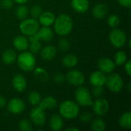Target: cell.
I'll return each instance as SVG.
<instances>
[{"mask_svg":"<svg viewBox=\"0 0 131 131\" xmlns=\"http://www.w3.org/2000/svg\"><path fill=\"white\" fill-rule=\"evenodd\" d=\"M45 111L39 106L34 107L29 114L31 123L37 127H43L46 121V114Z\"/></svg>","mask_w":131,"mask_h":131,"instance_id":"cell-8","label":"cell"},{"mask_svg":"<svg viewBox=\"0 0 131 131\" xmlns=\"http://www.w3.org/2000/svg\"><path fill=\"white\" fill-rule=\"evenodd\" d=\"M91 129L94 131H104L106 129V123L101 118H96L91 124Z\"/></svg>","mask_w":131,"mask_h":131,"instance_id":"cell-30","label":"cell"},{"mask_svg":"<svg viewBox=\"0 0 131 131\" xmlns=\"http://www.w3.org/2000/svg\"><path fill=\"white\" fill-rule=\"evenodd\" d=\"M13 4H14L13 0H2L1 1V5L5 10L11 9L13 6Z\"/></svg>","mask_w":131,"mask_h":131,"instance_id":"cell-39","label":"cell"},{"mask_svg":"<svg viewBox=\"0 0 131 131\" xmlns=\"http://www.w3.org/2000/svg\"><path fill=\"white\" fill-rule=\"evenodd\" d=\"M60 115L66 120H73L80 114V107L76 101L66 100L61 102L58 107Z\"/></svg>","mask_w":131,"mask_h":131,"instance_id":"cell-2","label":"cell"},{"mask_svg":"<svg viewBox=\"0 0 131 131\" xmlns=\"http://www.w3.org/2000/svg\"><path fill=\"white\" fill-rule=\"evenodd\" d=\"M17 58L16 52L15 50L8 48L5 50L2 54V60L5 64H13Z\"/></svg>","mask_w":131,"mask_h":131,"instance_id":"cell-23","label":"cell"},{"mask_svg":"<svg viewBox=\"0 0 131 131\" xmlns=\"http://www.w3.org/2000/svg\"><path fill=\"white\" fill-rule=\"evenodd\" d=\"M109 41L114 48H121L127 44V36L122 29L114 28L109 33Z\"/></svg>","mask_w":131,"mask_h":131,"instance_id":"cell-5","label":"cell"},{"mask_svg":"<svg viewBox=\"0 0 131 131\" xmlns=\"http://www.w3.org/2000/svg\"><path fill=\"white\" fill-rule=\"evenodd\" d=\"M127 61V54L124 51H117L114 55V61L116 65L121 66L124 64V63Z\"/></svg>","mask_w":131,"mask_h":131,"instance_id":"cell-29","label":"cell"},{"mask_svg":"<svg viewBox=\"0 0 131 131\" xmlns=\"http://www.w3.org/2000/svg\"><path fill=\"white\" fill-rule=\"evenodd\" d=\"M65 80L73 86H81L85 81L84 74L79 70H71L65 75Z\"/></svg>","mask_w":131,"mask_h":131,"instance_id":"cell-9","label":"cell"},{"mask_svg":"<svg viewBox=\"0 0 131 131\" xmlns=\"http://www.w3.org/2000/svg\"><path fill=\"white\" fill-rule=\"evenodd\" d=\"M54 31L60 36H67L72 31L73 20L68 14H61L53 23Z\"/></svg>","mask_w":131,"mask_h":131,"instance_id":"cell-1","label":"cell"},{"mask_svg":"<svg viewBox=\"0 0 131 131\" xmlns=\"http://www.w3.org/2000/svg\"><path fill=\"white\" fill-rule=\"evenodd\" d=\"M107 21L108 25L111 28H117L120 25L121 19H120V18L117 15H111L107 18Z\"/></svg>","mask_w":131,"mask_h":131,"instance_id":"cell-33","label":"cell"},{"mask_svg":"<svg viewBox=\"0 0 131 131\" xmlns=\"http://www.w3.org/2000/svg\"><path fill=\"white\" fill-rule=\"evenodd\" d=\"M92 114L90 112L84 111L79 115V120L82 123H88L92 121Z\"/></svg>","mask_w":131,"mask_h":131,"instance_id":"cell-37","label":"cell"},{"mask_svg":"<svg viewBox=\"0 0 131 131\" xmlns=\"http://www.w3.org/2000/svg\"><path fill=\"white\" fill-rule=\"evenodd\" d=\"M78 63V58L76 55L72 54H66L62 58V64L65 68H74Z\"/></svg>","mask_w":131,"mask_h":131,"instance_id":"cell-24","label":"cell"},{"mask_svg":"<svg viewBox=\"0 0 131 131\" xmlns=\"http://www.w3.org/2000/svg\"><path fill=\"white\" fill-rule=\"evenodd\" d=\"M71 48V45L69 41L67 38H62L59 40L58 41V48L63 51V52H67Z\"/></svg>","mask_w":131,"mask_h":131,"instance_id":"cell-35","label":"cell"},{"mask_svg":"<svg viewBox=\"0 0 131 131\" xmlns=\"http://www.w3.org/2000/svg\"><path fill=\"white\" fill-rule=\"evenodd\" d=\"M117 2L123 7L130 8L131 6V0H117Z\"/></svg>","mask_w":131,"mask_h":131,"instance_id":"cell-41","label":"cell"},{"mask_svg":"<svg viewBox=\"0 0 131 131\" xmlns=\"http://www.w3.org/2000/svg\"><path fill=\"white\" fill-rule=\"evenodd\" d=\"M53 80H54V81L55 84H62V83L64 82V81H65V75H64V74L60 73V72L56 73L54 75Z\"/></svg>","mask_w":131,"mask_h":131,"instance_id":"cell-38","label":"cell"},{"mask_svg":"<svg viewBox=\"0 0 131 131\" xmlns=\"http://www.w3.org/2000/svg\"><path fill=\"white\" fill-rule=\"evenodd\" d=\"M41 13H42V8L38 5H35L31 6V8L29 10V14L31 17L35 19L38 18V17L41 15Z\"/></svg>","mask_w":131,"mask_h":131,"instance_id":"cell-34","label":"cell"},{"mask_svg":"<svg viewBox=\"0 0 131 131\" xmlns=\"http://www.w3.org/2000/svg\"><path fill=\"white\" fill-rule=\"evenodd\" d=\"M7 105V101L6 99L0 95V108H4Z\"/></svg>","mask_w":131,"mask_h":131,"instance_id":"cell-42","label":"cell"},{"mask_svg":"<svg viewBox=\"0 0 131 131\" xmlns=\"http://www.w3.org/2000/svg\"><path fill=\"white\" fill-rule=\"evenodd\" d=\"M107 76L101 71H95L90 75L89 81L91 84L94 86H104L106 83Z\"/></svg>","mask_w":131,"mask_h":131,"instance_id":"cell-14","label":"cell"},{"mask_svg":"<svg viewBox=\"0 0 131 131\" xmlns=\"http://www.w3.org/2000/svg\"><path fill=\"white\" fill-rule=\"evenodd\" d=\"M105 85L111 92L118 93L124 88V81L120 74L116 73H111V74L107 77Z\"/></svg>","mask_w":131,"mask_h":131,"instance_id":"cell-7","label":"cell"},{"mask_svg":"<svg viewBox=\"0 0 131 131\" xmlns=\"http://www.w3.org/2000/svg\"><path fill=\"white\" fill-rule=\"evenodd\" d=\"M49 127L54 131L61 130L64 127L63 117L59 114H54L49 120Z\"/></svg>","mask_w":131,"mask_h":131,"instance_id":"cell-20","label":"cell"},{"mask_svg":"<svg viewBox=\"0 0 131 131\" xmlns=\"http://www.w3.org/2000/svg\"><path fill=\"white\" fill-rule=\"evenodd\" d=\"M37 34L39 37L40 41H43L45 42L52 41L54 38V31L49 26H42L41 28H39Z\"/></svg>","mask_w":131,"mask_h":131,"instance_id":"cell-17","label":"cell"},{"mask_svg":"<svg viewBox=\"0 0 131 131\" xmlns=\"http://www.w3.org/2000/svg\"><path fill=\"white\" fill-rule=\"evenodd\" d=\"M55 15L51 12H42L41 15L38 17V22L42 26H51L55 20Z\"/></svg>","mask_w":131,"mask_h":131,"instance_id":"cell-18","label":"cell"},{"mask_svg":"<svg viewBox=\"0 0 131 131\" xmlns=\"http://www.w3.org/2000/svg\"><path fill=\"white\" fill-rule=\"evenodd\" d=\"M1 8H2V5H1V1H0V10H1Z\"/></svg>","mask_w":131,"mask_h":131,"instance_id":"cell-45","label":"cell"},{"mask_svg":"<svg viewBox=\"0 0 131 131\" xmlns=\"http://www.w3.org/2000/svg\"><path fill=\"white\" fill-rule=\"evenodd\" d=\"M97 66L99 71H102L103 73L111 74L114 71L117 65L112 59L109 58H102L98 61Z\"/></svg>","mask_w":131,"mask_h":131,"instance_id":"cell-12","label":"cell"},{"mask_svg":"<svg viewBox=\"0 0 131 131\" xmlns=\"http://www.w3.org/2000/svg\"><path fill=\"white\" fill-rule=\"evenodd\" d=\"M66 131H79L80 130L78 128V127H68V128H67Z\"/></svg>","mask_w":131,"mask_h":131,"instance_id":"cell-44","label":"cell"},{"mask_svg":"<svg viewBox=\"0 0 131 131\" xmlns=\"http://www.w3.org/2000/svg\"><path fill=\"white\" fill-rule=\"evenodd\" d=\"M28 103L31 106H33V107L38 106L41 101V97L40 93L38 91H31L28 94Z\"/></svg>","mask_w":131,"mask_h":131,"instance_id":"cell-27","label":"cell"},{"mask_svg":"<svg viewBox=\"0 0 131 131\" xmlns=\"http://www.w3.org/2000/svg\"><path fill=\"white\" fill-rule=\"evenodd\" d=\"M124 70L126 74L130 77L131 76V61L130 60H127L125 63H124Z\"/></svg>","mask_w":131,"mask_h":131,"instance_id":"cell-40","label":"cell"},{"mask_svg":"<svg viewBox=\"0 0 131 131\" xmlns=\"http://www.w3.org/2000/svg\"><path fill=\"white\" fill-rule=\"evenodd\" d=\"M93 111L95 114L98 116H104L105 115L110 108L109 102L107 99L103 97H98L96 101H94L92 104Z\"/></svg>","mask_w":131,"mask_h":131,"instance_id":"cell-10","label":"cell"},{"mask_svg":"<svg viewBox=\"0 0 131 131\" xmlns=\"http://www.w3.org/2000/svg\"><path fill=\"white\" fill-rule=\"evenodd\" d=\"M71 7L76 12L84 13L90 7L89 0H71Z\"/></svg>","mask_w":131,"mask_h":131,"instance_id":"cell-19","label":"cell"},{"mask_svg":"<svg viewBox=\"0 0 131 131\" xmlns=\"http://www.w3.org/2000/svg\"><path fill=\"white\" fill-rule=\"evenodd\" d=\"M34 71V75L35 77V78L41 81V82H46L48 81V78H49V74L48 73V71L43 68H35Z\"/></svg>","mask_w":131,"mask_h":131,"instance_id":"cell-25","label":"cell"},{"mask_svg":"<svg viewBox=\"0 0 131 131\" xmlns=\"http://www.w3.org/2000/svg\"><path fill=\"white\" fill-rule=\"evenodd\" d=\"M29 14V9L28 8L24 5H20L15 11V15L18 19L19 20H23L26 18H28V15Z\"/></svg>","mask_w":131,"mask_h":131,"instance_id":"cell-28","label":"cell"},{"mask_svg":"<svg viewBox=\"0 0 131 131\" xmlns=\"http://www.w3.org/2000/svg\"><path fill=\"white\" fill-rule=\"evenodd\" d=\"M40 27V24L38 21L33 18H26L21 20L19 24V30L22 33L23 35L29 36L36 33Z\"/></svg>","mask_w":131,"mask_h":131,"instance_id":"cell-6","label":"cell"},{"mask_svg":"<svg viewBox=\"0 0 131 131\" xmlns=\"http://www.w3.org/2000/svg\"><path fill=\"white\" fill-rule=\"evenodd\" d=\"M119 125L124 129H130L131 113L130 111H127L121 116L119 119Z\"/></svg>","mask_w":131,"mask_h":131,"instance_id":"cell-26","label":"cell"},{"mask_svg":"<svg viewBox=\"0 0 131 131\" xmlns=\"http://www.w3.org/2000/svg\"><path fill=\"white\" fill-rule=\"evenodd\" d=\"M14 2L17 3V4H19V5H24L25 4L28 0H13Z\"/></svg>","mask_w":131,"mask_h":131,"instance_id":"cell-43","label":"cell"},{"mask_svg":"<svg viewBox=\"0 0 131 131\" xmlns=\"http://www.w3.org/2000/svg\"><path fill=\"white\" fill-rule=\"evenodd\" d=\"M12 45L17 51H24L28 48L29 41L25 35H18L14 38Z\"/></svg>","mask_w":131,"mask_h":131,"instance_id":"cell-15","label":"cell"},{"mask_svg":"<svg viewBox=\"0 0 131 131\" xmlns=\"http://www.w3.org/2000/svg\"><path fill=\"white\" fill-rule=\"evenodd\" d=\"M104 86H94L92 91H91V95L92 97L98 98V97H102V95L104 94Z\"/></svg>","mask_w":131,"mask_h":131,"instance_id":"cell-36","label":"cell"},{"mask_svg":"<svg viewBox=\"0 0 131 131\" xmlns=\"http://www.w3.org/2000/svg\"><path fill=\"white\" fill-rule=\"evenodd\" d=\"M74 98L76 103L83 107H91L94 102L90 91L87 88L82 87V85L79 86L75 91Z\"/></svg>","mask_w":131,"mask_h":131,"instance_id":"cell-4","label":"cell"},{"mask_svg":"<svg viewBox=\"0 0 131 131\" xmlns=\"http://www.w3.org/2000/svg\"><path fill=\"white\" fill-rule=\"evenodd\" d=\"M18 129L21 131H31L33 130L32 123L28 119H22L18 122Z\"/></svg>","mask_w":131,"mask_h":131,"instance_id":"cell-31","label":"cell"},{"mask_svg":"<svg viewBox=\"0 0 131 131\" xmlns=\"http://www.w3.org/2000/svg\"><path fill=\"white\" fill-rule=\"evenodd\" d=\"M57 105H58L57 100L54 97L48 96L41 99L38 106L41 107L43 110L46 111V110H53L57 107Z\"/></svg>","mask_w":131,"mask_h":131,"instance_id":"cell-22","label":"cell"},{"mask_svg":"<svg viewBox=\"0 0 131 131\" xmlns=\"http://www.w3.org/2000/svg\"><path fill=\"white\" fill-rule=\"evenodd\" d=\"M108 12V7L104 3L97 4L92 8V15L94 18L101 19L104 18Z\"/></svg>","mask_w":131,"mask_h":131,"instance_id":"cell-21","label":"cell"},{"mask_svg":"<svg viewBox=\"0 0 131 131\" xmlns=\"http://www.w3.org/2000/svg\"><path fill=\"white\" fill-rule=\"evenodd\" d=\"M7 108L8 111L15 115L21 114L25 109V104L21 98L14 97L11 99L7 104Z\"/></svg>","mask_w":131,"mask_h":131,"instance_id":"cell-11","label":"cell"},{"mask_svg":"<svg viewBox=\"0 0 131 131\" xmlns=\"http://www.w3.org/2000/svg\"><path fill=\"white\" fill-rule=\"evenodd\" d=\"M27 84L25 78L21 74H17L12 78V85L17 92H23L26 89Z\"/></svg>","mask_w":131,"mask_h":131,"instance_id":"cell-13","label":"cell"},{"mask_svg":"<svg viewBox=\"0 0 131 131\" xmlns=\"http://www.w3.org/2000/svg\"><path fill=\"white\" fill-rule=\"evenodd\" d=\"M57 54V48L54 45H46L43 48H41L40 51V55L44 61H51Z\"/></svg>","mask_w":131,"mask_h":131,"instance_id":"cell-16","label":"cell"},{"mask_svg":"<svg viewBox=\"0 0 131 131\" xmlns=\"http://www.w3.org/2000/svg\"><path fill=\"white\" fill-rule=\"evenodd\" d=\"M18 66L25 72L33 71L36 65V58L31 51H21L16 58Z\"/></svg>","mask_w":131,"mask_h":131,"instance_id":"cell-3","label":"cell"},{"mask_svg":"<svg viewBox=\"0 0 131 131\" xmlns=\"http://www.w3.org/2000/svg\"><path fill=\"white\" fill-rule=\"evenodd\" d=\"M41 41H31L29 42V45H28V48L30 50V51L35 54H38V52H40L41 49Z\"/></svg>","mask_w":131,"mask_h":131,"instance_id":"cell-32","label":"cell"}]
</instances>
